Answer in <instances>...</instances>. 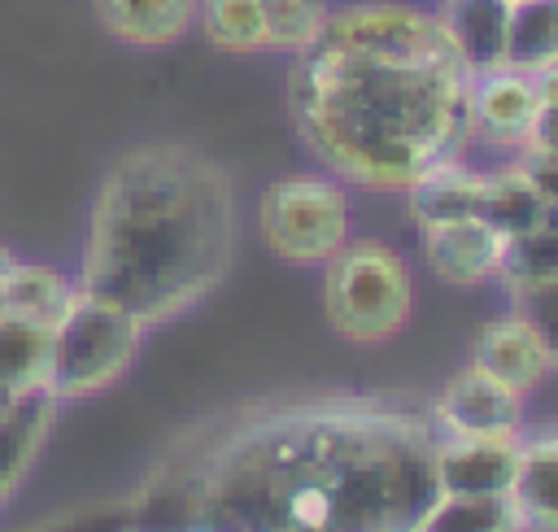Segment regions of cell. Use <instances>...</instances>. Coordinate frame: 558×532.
Masks as SVG:
<instances>
[{"label": "cell", "mask_w": 558, "mask_h": 532, "mask_svg": "<svg viewBox=\"0 0 558 532\" xmlns=\"http://www.w3.org/2000/svg\"><path fill=\"white\" fill-rule=\"evenodd\" d=\"M436 440L384 397L253 406L131 493L135 532H414L440 497Z\"/></svg>", "instance_id": "1"}, {"label": "cell", "mask_w": 558, "mask_h": 532, "mask_svg": "<svg viewBox=\"0 0 558 532\" xmlns=\"http://www.w3.org/2000/svg\"><path fill=\"white\" fill-rule=\"evenodd\" d=\"M288 113L301 144L366 192H405L427 166L471 144V70L440 17L401 0L331 9L292 57Z\"/></svg>", "instance_id": "2"}, {"label": "cell", "mask_w": 558, "mask_h": 532, "mask_svg": "<svg viewBox=\"0 0 558 532\" xmlns=\"http://www.w3.org/2000/svg\"><path fill=\"white\" fill-rule=\"evenodd\" d=\"M235 257L231 174L183 140L122 148L87 205L78 288L157 327L196 310Z\"/></svg>", "instance_id": "3"}, {"label": "cell", "mask_w": 558, "mask_h": 532, "mask_svg": "<svg viewBox=\"0 0 558 532\" xmlns=\"http://www.w3.org/2000/svg\"><path fill=\"white\" fill-rule=\"evenodd\" d=\"M323 301L327 323L349 344H388L405 331L414 310V275L405 257L375 240V235H349L327 262H323Z\"/></svg>", "instance_id": "4"}, {"label": "cell", "mask_w": 558, "mask_h": 532, "mask_svg": "<svg viewBox=\"0 0 558 532\" xmlns=\"http://www.w3.org/2000/svg\"><path fill=\"white\" fill-rule=\"evenodd\" d=\"M144 336H148V323H140L131 310L109 305L78 288L74 301L52 323L48 397L61 406V401H83V397L105 392L131 371Z\"/></svg>", "instance_id": "5"}, {"label": "cell", "mask_w": 558, "mask_h": 532, "mask_svg": "<svg viewBox=\"0 0 558 532\" xmlns=\"http://www.w3.org/2000/svg\"><path fill=\"white\" fill-rule=\"evenodd\" d=\"M257 227L275 257L323 266L349 240V192L336 174H279L257 196Z\"/></svg>", "instance_id": "6"}, {"label": "cell", "mask_w": 558, "mask_h": 532, "mask_svg": "<svg viewBox=\"0 0 558 532\" xmlns=\"http://www.w3.org/2000/svg\"><path fill=\"white\" fill-rule=\"evenodd\" d=\"M427 419L440 436H458V440H519L527 423L523 392L488 379L471 362L445 379Z\"/></svg>", "instance_id": "7"}, {"label": "cell", "mask_w": 558, "mask_h": 532, "mask_svg": "<svg viewBox=\"0 0 558 532\" xmlns=\"http://www.w3.org/2000/svg\"><path fill=\"white\" fill-rule=\"evenodd\" d=\"M536 118V74L488 70L471 78V140L497 153H523Z\"/></svg>", "instance_id": "8"}, {"label": "cell", "mask_w": 558, "mask_h": 532, "mask_svg": "<svg viewBox=\"0 0 558 532\" xmlns=\"http://www.w3.org/2000/svg\"><path fill=\"white\" fill-rule=\"evenodd\" d=\"M471 366L484 371L488 379L523 392V397L554 371L549 366V349H545L536 323L523 310L497 314V318H488L475 331V340H471Z\"/></svg>", "instance_id": "9"}, {"label": "cell", "mask_w": 558, "mask_h": 532, "mask_svg": "<svg viewBox=\"0 0 558 532\" xmlns=\"http://www.w3.org/2000/svg\"><path fill=\"white\" fill-rule=\"evenodd\" d=\"M501 257H506V235L484 214L423 227V262L440 283H453V288L488 283L497 279Z\"/></svg>", "instance_id": "10"}, {"label": "cell", "mask_w": 558, "mask_h": 532, "mask_svg": "<svg viewBox=\"0 0 558 532\" xmlns=\"http://www.w3.org/2000/svg\"><path fill=\"white\" fill-rule=\"evenodd\" d=\"M440 31L453 44L458 61L475 74L506 65L510 35V0H440Z\"/></svg>", "instance_id": "11"}, {"label": "cell", "mask_w": 558, "mask_h": 532, "mask_svg": "<svg viewBox=\"0 0 558 532\" xmlns=\"http://www.w3.org/2000/svg\"><path fill=\"white\" fill-rule=\"evenodd\" d=\"M510 506L523 532H558V427L519 436Z\"/></svg>", "instance_id": "12"}, {"label": "cell", "mask_w": 558, "mask_h": 532, "mask_svg": "<svg viewBox=\"0 0 558 532\" xmlns=\"http://www.w3.org/2000/svg\"><path fill=\"white\" fill-rule=\"evenodd\" d=\"M401 196H405V209L418 222V231L458 222V218H475L484 209V170L466 166L462 157H449V161L427 166Z\"/></svg>", "instance_id": "13"}, {"label": "cell", "mask_w": 558, "mask_h": 532, "mask_svg": "<svg viewBox=\"0 0 558 532\" xmlns=\"http://www.w3.org/2000/svg\"><path fill=\"white\" fill-rule=\"evenodd\" d=\"M519 467V440H436L440 493H510Z\"/></svg>", "instance_id": "14"}, {"label": "cell", "mask_w": 558, "mask_h": 532, "mask_svg": "<svg viewBox=\"0 0 558 532\" xmlns=\"http://www.w3.org/2000/svg\"><path fill=\"white\" fill-rule=\"evenodd\" d=\"M105 35L131 48L179 44L196 26V0H92Z\"/></svg>", "instance_id": "15"}, {"label": "cell", "mask_w": 558, "mask_h": 532, "mask_svg": "<svg viewBox=\"0 0 558 532\" xmlns=\"http://www.w3.org/2000/svg\"><path fill=\"white\" fill-rule=\"evenodd\" d=\"M57 423V401L48 392L22 397L4 419H0V506L17 493V484L26 480V471L35 467L39 449L48 445Z\"/></svg>", "instance_id": "16"}, {"label": "cell", "mask_w": 558, "mask_h": 532, "mask_svg": "<svg viewBox=\"0 0 558 532\" xmlns=\"http://www.w3.org/2000/svg\"><path fill=\"white\" fill-rule=\"evenodd\" d=\"M506 240L523 235L541 222H549V196L541 192V183L532 179V170L510 157L497 170H484V209H480Z\"/></svg>", "instance_id": "17"}, {"label": "cell", "mask_w": 558, "mask_h": 532, "mask_svg": "<svg viewBox=\"0 0 558 532\" xmlns=\"http://www.w3.org/2000/svg\"><path fill=\"white\" fill-rule=\"evenodd\" d=\"M0 379L17 397L48 392L52 379V323L9 314L0 323Z\"/></svg>", "instance_id": "18"}, {"label": "cell", "mask_w": 558, "mask_h": 532, "mask_svg": "<svg viewBox=\"0 0 558 532\" xmlns=\"http://www.w3.org/2000/svg\"><path fill=\"white\" fill-rule=\"evenodd\" d=\"M0 292H4L9 314L35 318V323H57L61 310L74 301L78 279H65L57 266H44V262H13L0 275Z\"/></svg>", "instance_id": "19"}, {"label": "cell", "mask_w": 558, "mask_h": 532, "mask_svg": "<svg viewBox=\"0 0 558 532\" xmlns=\"http://www.w3.org/2000/svg\"><path fill=\"white\" fill-rule=\"evenodd\" d=\"M414 532H523L510 493H440Z\"/></svg>", "instance_id": "20"}, {"label": "cell", "mask_w": 558, "mask_h": 532, "mask_svg": "<svg viewBox=\"0 0 558 532\" xmlns=\"http://www.w3.org/2000/svg\"><path fill=\"white\" fill-rule=\"evenodd\" d=\"M497 279L510 292V301H523V297L558 283V222L549 218L523 235H510Z\"/></svg>", "instance_id": "21"}, {"label": "cell", "mask_w": 558, "mask_h": 532, "mask_svg": "<svg viewBox=\"0 0 558 532\" xmlns=\"http://www.w3.org/2000/svg\"><path fill=\"white\" fill-rule=\"evenodd\" d=\"M506 65L523 70V74H541V70L558 65V0H514L510 4Z\"/></svg>", "instance_id": "22"}, {"label": "cell", "mask_w": 558, "mask_h": 532, "mask_svg": "<svg viewBox=\"0 0 558 532\" xmlns=\"http://www.w3.org/2000/svg\"><path fill=\"white\" fill-rule=\"evenodd\" d=\"M196 26L218 52H266L262 0H196Z\"/></svg>", "instance_id": "23"}, {"label": "cell", "mask_w": 558, "mask_h": 532, "mask_svg": "<svg viewBox=\"0 0 558 532\" xmlns=\"http://www.w3.org/2000/svg\"><path fill=\"white\" fill-rule=\"evenodd\" d=\"M327 17H331L327 0H262L266 48L296 57L327 31Z\"/></svg>", "instance_id": "24"}, {"label": "cell", "mask_w": 558, "mask_h": 532, "mask_svg": "<svg viewBox=\"0 0 558 532\" xmlns=\"http://www.w3.org/2000/svg\"><path fill=\"white\" fill-rule=\"evenodd\" d=\"M26 532H135V515H131V497H126V501H100L92 510L44 519Z\"/></svg>", "instance_id": "25"}, {"label": "cell", "mask_w": 558, "mask_h": 532, "mask_svg": "<svg viewBox=\"0 0 558 532\" xmlns=\"http://www.w3.org/2000/svg\"><path fill=\"white\" fill-rule=\"evenodd\" d=\"M523 153L558 157V65L536 74V118H532V135H527Z\"/></svg>", "instance_id": "26"}, {"label": "cell", "mask_w": 558, "mask_h": 532, "mask_svg": "<svg viewBox=\"0 0 558 532\" xmlns=\"http://www.w3.org/2000/svg\"><path fill=\"white\" fill-rule=\"evenodd\" d=\"M514 310H523V314L536 323V331H541V340H545V349H549V366L558 371V283H549V288H541V292L514 301Z\"/></svg>", "instance_id": "27"}, {"label": "cell", "mask_w": 558, "mask_h": 532, "mask_svg": "<svg viewBox=\"0 0 558 532\" xmlns=\"http://www.w3.org/2000/svg\"><path fill=\"white\" fill-rule=\"evenodd\" d=\"M17 401H22V397H17V392H13V388H9L4 379H0V419H4V414H9V410H13Z\"/></svg>", "instance_id": "28"}, {"label": "cell", "mask_w": 558, "mask_h": 532, "mask_svg": "<svg viewBox=\"0 0 558 532\" xmlns=\"http://www.w3.org/2000/svg\"><path fill=\"white\" fill-rule=\"evenodd\" d=\"M13 262H17V257H13V253H9V249H4V244H0V275H4V270H9V266H13Z\"/></svg>", "instance_id": "29"}, {"label": "cell", "mask_w": 558, "mask_h": 532, "mask_svg": "<svg viewBox=\"0 0 558 532\" xmlns=\"http://www.w3.org/2000/svg\"><path fill=\"white\" fill-rule=\"evenodd\" d=\"M4 318H9V310H4V292H0V323H4Z\"/></svg>", "instance_id": "30"}, {"label": "cell", "mask_w": 558, "mask_h": 532, "mask_svg": "<svg viewBox=\"0 0 558 532\" xmlns=\"http://www.w3.org/2000/svg\"><path fill=\"white\" fill-rule=\"evenodd\" d=\"M510 4H514V0H510Z\"/></svg>", "instance_id": "31"}]
</instances>
